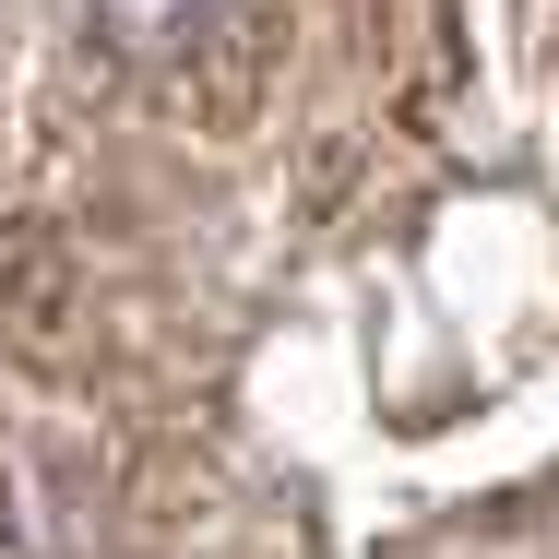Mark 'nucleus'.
Listing matches in <instances>:
<instances>
[{
  "mask_svg": "<svg viewBox=\"0 0 559 559\" xmlns=\"http://www.w3.org/2000/svg\"><path fill=\"white\" fill-rule=\"evenodd\" d=\"M226 0H84V24L108 36L119 60H179L191 36H215Z\"/></svg>",
  "mask_w": 559,
  "mask_h": 559,
  "instance_id": "obj_1",
  "label": "nucleus"
}]
</instances>
